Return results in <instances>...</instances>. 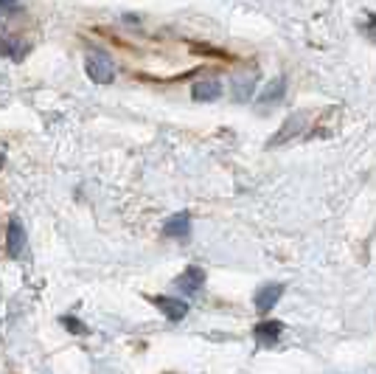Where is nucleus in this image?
<instances>
[{
	"label": "nucleus",
	"mask_w": 376,
	"mask_h": 374,
	"mask_svg": "<svg viewBox=\"0 0 376 374\" xmlns=\"http://www.w3.org/2000/svg\"><path fill=\"white\" fill-rule=\"evenodd\" d=\"M23 248H26V231H23V223L20 220H9V228H6V253L11 256V259H17L20 253H23Z\"/></svg>",
	"instance_id": "nucleus-2"
},
{
	"label": "nucleus",
	"mask_w": 376,
	"mask_h": 374,
	"mask_svg": "<svg viewBox=\"0 0 376 374\" xmlns=\"http://www.w3.org/2000/svg\"><path fill=\"white\" fill-rule=\"evenodd\" d=\"M281 332H283L281 321H261L258 327L253 329V335H256V340H258L261 346H270V343H276Z\"/></svg>",
	"instance_id": "nucleus-8"
},
{
	"label": "nucleus",
	"mask_w": 376,
	"mask_h": 374,
	"mask_svg": "<svg viewBox=\"0 0 376 374\" xmlns=\"http://www.w3.org/2000/svg\"><path fill=\"white\" fill-rule=\"evenodd\" d=\"M281 295H283V284H264V287H258V293H256V310L258 313H270L278 304Z\"/></svg>",
	"instance_id": "nucleus-6"
},
{
	"label": "nucleus",
	"mask_w": 376,
	"mask_h": 374,
	"mask_svg": "<svg viewBox=\"0 0 376 374\" xmlns=\"http://www.w3.org/2000/svg\"><path fill=\"white\" fill-rule=\"evenodd\" d=\"M283 91H286V79H283V76H278V79H276V82H273V85H270V88L261 94V107H267V104H270V107H273V104H278V101H281V96H283Z\"/></svg>",
	"instance_id": "nucleus-11"
},
{
	"label": "nucleus",
	"mask_w": 376,
	"mask_h": 374,
	"mask_svg": "<svg viewBox=\"0 0 376 374\" xmlns=\"http://www.w3.org/2000/svg\"><path fill=\"white\" fill-rule=\"evenodd\" d=\"M303 118H306V113H295V116H289L281 133L270 141V146H278V143H281V141H286L289 136H298V133H301V127H303Z\"/></svg>",
	"instance_id": "nucleus-10"
},
{
	"label": "nucleus",
	"mask_w": 376,
	"mask_h": 374,
	"mask_svg": "<svg viewBox=\"0 0 376 374\" xmlns=\"http://www.w3.org/2000/svg\"><path fill=\"white\" fill-rule=\"evenodd\" d=\"M234 98L236 101H247L250 96H253V91H256V76H250V74H239V76H234Z\"/></svg>",
	"instance_id": "nucleus-9"
},
{
	"label": "nucleus",
	"mask_w": 376,
	"mask_h": 374,
	"mask_svg": "<svg viewBox=\"0 0 376 374\" xmlns=\"http://www.w3.org/2000/svg\"><path fill=\"white\" fill-rule=\"evenodd\" d=\"M85 71H88V76L93 79L95 85H110V82L115 79V65H113V59H110L104 51L88 54V59H85Z\"/></svg>",
	"instance_id": "nucleus-1"
},
{
	"label": "nucleus",
	"mask_w": 376,
	"mask_h": 374,
	"mask_svg": "<svg viewBox=\"0 0 376 374\" xmlns=\"http://www.w3.org/2000/svg\"><path fill=\"white\" fill-rule=\"evenodd\" d=\"M163 236H169V239H183V242H186L188 236H191V214H188V211H180V214L169 217L166 226H163Z\"/></svg>",
	"instance_id": "nucleus-5"
},
{
	"label": "nucleus",
	"mask_w": 376,
	"mask_h": 374,
	"mask_svg": "<svg viewBox=\"0 0 376 374\" xmlns=\"http://www.w3.org/2000/svg\"><path fill=\"white\" fill-rule=\"evenodd\" d=\"M62 324H65V327L70 329V332H73V335H82V332H85V324H82V321H79V318H73V315H62Z\"/></svg>",
	"instance_id": "nucleus-12"
},
{
	"label": "nucleus",
	"mask_w": 376,
	"mask_h": 374,
	"mask_svg": "<svg viewBox=\"0 0 376 374\" xmlns=\"http://www.w3.org/2000/svg\"><path fill=\"white\" fill-rule=\"evenodd\" d=\"M191 96L197 101H216L222 96V82L219 79H202V82H197L191 88Z\"/></svg>",
	"instance_id": "nucleus-7"
},
{
	"label": "nucleus",
	"mask_w": 376,
	"mask_h": 374,
	"mask_svg": "<svg viewBox=\"0 0 376 374\" xmlns=\"http://www.w3.org/2000/svg\"><path fill=\"white\" fill-rule=\"evenodd\" d=\"M174 284L180 287V293H186V295H197V293L202 290V284H205V271H202V268H197V265H191V268H186V271L177 276Z\"/></svg>",
	"instance_id": "nucleus-3"
},
{
	"label": "nucleus",
	"mask_w": 376,
	"mask_h": 374,
	"mask_svg": "<svg viewBox=\"0 0 376 374\" xmlns=\"http://www.w3.org/2000/svg\"><path fill=\"white\" fill-rule=\"evenodd\" d=\"M152 301H155V307H157L169 321H183V318H186V313H188L186 301H180V298H169V295H155Z\"/></svg>",
	"instance_id": "nucleus-4"
},
{
	"label": "nucleus",
	"mask_w": 376,
	"mask_h": 374,
	"mask_svg": "<svg viewBox=\"0 0 376 374\" xmlns=\"http://www.w3.org/2000/svg\"><path fill=\"white\" fill-rule=\"evenodd\" d=\"M3 163H6V158H3V155H0V169H3Z\"/></svg>",
	"instance_id": "nucleus-13"
}]
</instances>
